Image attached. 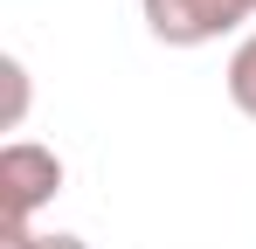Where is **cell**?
Wrapping results in <instances>:
<instances>
[{
    "label": "cell",
    "instance_id": "obj_1",
    "mask_svg": "<svg viewBox=\"0 0 256 249\" xmlns=\"http://www.w3.org/2000/svg\"><path fill=\"white\" fill-rule=\"evenodd\" d=\"M62 194V160L35 146V138H14L0 152V208H7V236H28L35 214Z\"/></svg>",
    "mask_w": 256,
    "mask_h": 249
},
{
    "label": "cell",
    "instance_id": "obj_2",
    "mask_svg": "<svg viewBox=\"0 0 256 249\" xmlns=\"http://www.w3.org/2000/svg\"><path fill=\"white\" fill-rule=\"evenodd\" d=\"M146 14V35L166 42V48H201V42L236 35L256 14V0H138Z\"/></svg>",
    "mask_w": 256,
    "mask_h": 249
},
{
    "label": "cell",
    "instance_id": "obj_3",
    "mask_svg": "<svg viewBox=\"0 0 256 249\" xmlns=\"http://www.w3.org/2000/svg\"><path fill=\"white\" fill-rule=\"evenodd\" d=\"M228 104L242 118H256V35H242L236 56H228Z\"/></svg>",
    "mask_w": 256,
    "mask_h": 249
},
{
    "label": "cell",
    "instance_id": "obj_4",
    "mask_svg": "<svg viewBox=\"0 0 256 249\" xmlns=\"http://www.w3.org/2000/svg\"><path fill=\"white\" fill-rule=\"evenodd\" d=\"M0 76H7V132H14L21 111H28V70H21V56H7V62H0Z\"/></svg>",
    "mask_w": 256,
    "mask_h": 249
},
{
    "label": "cell",
    "instance_id": "obj_5",
    "mask_svg": "<svg viewBox=\"0 0 256 249\" xmlns=\"http://www.w3.org/2000/svg\"><path fill=\"white\" fill-rule=\"evenodd\" d=\"M7 249H90V242L70 228H28V236H7Z\"/></svg>",
    "mask_w": 256,
    "mask_h": 249
}]
</instances>
